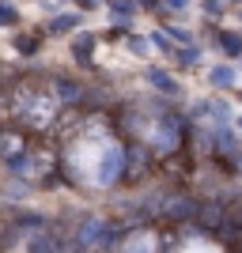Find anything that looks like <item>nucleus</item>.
<instances>
[{
    "label": "nucleus",
    "instance_id": "nucleus-1",
    "mask_svg": "<svg viewBox=\"0 0 242 253\" xmlns=\"http://www.w3.org/2000/svg\"><path fill=\"white\" fill-rule=\"evenodd\" d=\"M53 98L61 106H84L87 87L76 80V76H53Z\"/></svg>",
    "mask_w": 242,
    "mask_h": 253
},
{
    "label": "nucleus",
    "instance_id": "nucleus-2",
    "mask_svg": "<svg viewBox=\"0 0 242 253\" xmlns=\"http://www.w3.org/2000/svg\"><path fill=\"white\" fill-rule=\"evenodd\" d=\"M95 49H98V38L91 31H80L72 34V42H68V57H72L80 68H87V64L95 61Z\"/></svg>",
    "mask_w": 242,
    "mask_h": 253
},
{
    "label": "nucleus",
    "instance_id": "nucleus-3",
    "mask_svg": "<svg viewBox=\"0 0 242 253\" xmlns=\"http://www.w3.org/2000/svg\"><path fill=\"white\" fill-rule=\"evenodd\" d=\"M197 211H200V201H193V197H182V193H170L167 201H163V215L167 219H197Z\"/></svg>",
    "mask_w": 242,
    "mask_h": 253
},
{
    "label": "nucleus",
    "instance_id": "nucleus-4",
    "mask_svg": "<svg viewBox=\"0 0 242 253\" xmlns=\"http://www.w3.org/2000/svg\"><path fill=\"white\" fill-rule=\"evenodd\" d=\"M80 23H84V11H57L53 19H46V34L49 38H68V34L80 31Z\"/></svg>",
    "mask_w": 242,
    "mask_h": 253
},
{
    "label": "nucleus",
    "instance_id": "nucleus-5",
    "mask_svg": "<svg viewBox=\"0 0 242 253\" xmlns=\"http://www.w3.org/2000/svg\"><path fill=\"white\" fill-rule=\"evenodd\" d=\"M144 80L151 84V91H159V95H167V98L182 95V84L167 72V68H159V64H147V68H144Z\"/></svg>",
    "mask_w": 242,
    "mask_h": 253
},
{
    "label": "nucleus",
    "instance_id": "nucleus-6",
    "mask_svg": "<svg viewBox=\"0 0 242 253\" xmlns=\"http://www.w3.org/2000/svg\"><path fill=\"white\" fill-rule=\"evenodd\" d=\"M208 84H212V91H235V84H239L235 64H212L208 68Z\"/></svg>",
    "mask_w": 242,
    "mask_h": 253
},
{
    "label": "nucleus",
    "instance_id": "nucleus-7",
    "mask_svg": "<svg viewBox=\"0 0 242 253\" xmlns=\"http://www.w3.org/2000/svg\"><path fill=\"white\" fill-rule=\"evenodd\" d=\"M11 45H15V53H19L23 61H31V57H38V49H42V38H38V34L15 31V34H11Z\"/></svg>",
    "mask_w": 242,
    "mask_h": 253
},
{
    "label": "nucleus",
    "instance_id": "nucleus-8",
    "mask_svg": "<svg viewBox=\"0 0 242 253\" xmlns=\"http://www.w3.org/2000/svg\"><path fill=\"white\" fill-rule=\"evenodd\" d=\"M200 61H204V45H200V42L178 45V53H174V64H178V68H186V72H190V68H197Z\"/></svg>",
    "mask_w": 242,
    "mask_h": 253
},
{
    "label": "nucleus",
    "instance_id": "nucleus-9",
    "mask_svg": "<svg viewBox=\"0 0 242 253\" xmlns=\"http://www.w3.org/2000/svg\"><path fill=\"white\" fill-rule=\"evenodd\" d=\"M31 193H34V181L31 178H15V174H11V181L0 185V197H8V201H23V197H31Z\"/></svg>",
    "mask_w": 242,
    "mask_h": 253
},
{
    "label": "nucleus",
    "instance_id": "nucleus-10",
    "mask_svg": "<svg viewBox=\"0 0 242 253\" xmlns=\"http://www.w3.org/2000/svg\"><path fill=\"white\" fill-rule=\"evenodd\" d=\"M216 45H220L231 61H242V34L239 31H216Z\"/></svg>",
    "mask_w": 242,
    "mask_h": 253
},
{
    "label": "nucleus",
    "instance_id": "nucleus-11",
    "mask_svg": "<svg viewBox=\"0 0 242 253\" xmlns=\"http://www.w3.org/2000/svg\"><path fill=\"white\" fill-rule=\"evenodd\" d=\"M19 8H15V4H11V0H0V31H15V27H19Z\"/></svg>",
    "mask_w": 242,
    "mask_h": 253
},
{
    "label": "nucleus",
    "instance_id": "nucleus-12",
    "mask_svg": "<svg viewBox=\"0 0 242 253\" xmlns=\"http://www.w3.org/2000/svg\"><path fill=\"white\" fill-rule=\"evenodd\" d=\"M163 31L170 34V42H174V45H193V42H197V34H193L190 27H182V23H167Z\"/></svg>",
    "mask_w": 242,
    "mask_h": 253
},
{
    "label": "nucleus",
    "instance_id": "nucleus-13",
    "mask_svg": "<svg viewBox=\"0 0 242 253\" xmlns=\"http://www.w3.org/2000/svg\"><path fill=\"white\" fill-rule=\"evenodd\" d=\"M147 38H151V49L167 53V57H174V53H178V45L170 42V34H167V31H147Z\"/></svg>",
    "mask_w": 242,
    "mask_h": 253
},
{
    "label": "nucleus",
    "instance_id": "nucleus-14",
    "mask_svg": "<svg viewBox=\"0 0 242 253\" xmlns=\"http://www.w3.org/2000/svg\"><path fill=\"white\" fill-rule=\"evenodd\" d=\"M200 15L204 19H223L227 15V0H200Z\"/></svg>",
    "mask_w": 242,
    "mask_h": 253
},
{
    "label": "nucleus",
    "instance_id": "nucleus-15",
    "mask_svg": "<svg viewBox=\"0 0 242 253\" xmlns=\"http://www.w3.org/2000/svg\"><path fill=\"white\" fill-rule=\"evenodd\" d=\"M125 45H129L133 53H137V57H144V53L151 49V38H140V34H129V38H125Z\"/></svg>",
    "mask_w": 242,
    "mask_h": 253
},
{
    "label": "nucleus",
    "instance_id": "nucleus-16",
    "mask_svg": "<svg viewBox=\"0 0 242 253\" xmlns=\"http://www.w3.org/2000/svg\"><path fill=\"white\" fill-rule=\"evenodd\" d=\"M190 4H193V0H163V8H167L170 15H186V11H190Z\"/></svg>",
    "mask_w": 242,
    "mask_h": 253
},
{
    "label": "nucleus",
    "instance_id": "nucleus-17",
    "mask_svg": "<svg viewBox=\"0 0 242 253\" xmlns=\"http://www.w3.org/2000/svg\"><path fill=\"white\" fill-rule=\"evenodd\" d=\"M137 4H140V11H151V15H163V11H167L163 0H137Z\"/></svg>",
    "mask_w": 242,
    "mask_h": 253
},
{
    "label": "nucleus",
    "instance_id": "nucleus-18",
    "mask_svg": "<svg viewBox=\"0 0 242 253\" xmlns=\"http://www.w3.org/2000/svg\"><path fill=\"white\" fill-rule=\"evenodd\" d=\"M80 11H95V8H106V0H76Z\"/></svg>",
    "mask_w": 242,
    "mask_h": 253
},
{
    "label": "nucleus",
    "instance_id": "nucleus-19",
    "mask_svg": "<svg viewBox=\"0 0 242 253\" xmlns=\"http://www.w3.org/2000/svg\"><path fill=\"white\" fill-rule=\"evenodd\" d=\"M57 4H76V0H57Z\"/></svg>",
    "mask_w": 242,
    "mask_h": 253
}]
</instances>
